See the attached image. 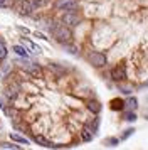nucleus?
I'll return each instance as SVG.
<instances>
[{
    "label": "nucleus",
    "mask_w": 148,
    "mask_h": 150,
    "mask_svg": "<svg viewBox=\"0 0 148 150\" xmlns=\"http://www.w3.org/2000/svg\"><path fill=\"white\" fill-rule=\"evenodd\" d=\"M51 32L56 37V41L59 42V44H62V46H66V44H69V42L73 41V34H71V30H69L67 25H57L56 24Z\"/></svg>",
    "instance_id": "obj_1"
},
{
    "label": "nucleus",
    "mask_w": 148,
    "mask_h": 150,
    "mask_svg": "<svg viewBox=\"0 0 148 150\" xmlns=\"http://www.w3.org/2000/svg\"><path fill=\"white\" fill-rule=\"evenodd\" d=\"M87 61L91 62L94 68H103L106 64V56L103 52H98V51H91L87 54Z\"/></svg>",
    "instance_id": "obj_2"
},
{
    "label": "nucleus",
    "mask_w": 148,
    "mask_h": 150,
    "mask_svg": "<svg viewBox=\"0 0 148 150\" xmlns=\"http://www.w3.org/2000/svg\"><path fill=\"white\" fill-rule=\"evenodd\" d=\"M79 22H81V17L74 10H69V12H66V14L62 15V24L67 25V27H76Z\"/></svg>",
    "instance_id": "obj_3"
},
{
    "label": "nucleus",
    "mask_w": 148,
    "mask_h": 150,
    "mask_svg": "<svg viewBox=\"0 0 148 150\" xmlns=\"http://www.w3.org/2000/svg\"><path fill=\"white\" fill-rule=\"evenodd\" d=\"M56 8H59V10H76L78 8V0H56Z\"/></svg>",
    "instance_id": "obj_4"
},
{
    "label": "nucleus",
    "mask_w": 148,
    "mask_h": 150,
    "mask_svg": "<svg viewBox=\"0 0 148 150\" xmlns=\"http://www.w3.org/2000/svg\"><path fill=\"white\" fill-rule=\"evenodd\" d=\"M34 10H37V8L34 7V4L30 0H22V2H20V15L30 17V15L34 14Z\"/></svg>",
    "instance_id": "obj_5"
},
{
    "label": "nucleus",
    "mask_w": 148,
    "mask_h": 150,
    "mask_svg": "<svg viewBox=\"0 0 148 150\" xmlns=\"http://www.w3.org/2000/svg\"><path fill=\"white\" fill-rule=\"evenodd\" d=\"M22 68L25 69L29 74L35 76V78H40V74H42L40 66H39V64H35V62H24V64H22Z\"/></svg>",
    "instance_id": "obj_6"
},
{
    "label": "nucleus",
    "mask_w": 148,
    "mask_h": 150,
    "mask_svg": "<svg viewBox=\"0 0 148 150\" xmlns=\"http://www.w3.org/2000/svg\"><path fill=\"white\" fill-rule=\"evenodd\" d=\"M111 78H113L114 81H123L125 78H126V68L120 64V66H116V68L111 71Z\"/></svg>",
    "instance_id": "obj_7"
},
{
    "label": "nucleus",
    "mask_w": 148,
    "mask_h": 150,
    "mask_svg": "<svg viewBox=\"0 0 148 150\" xmlns=\"http://www.w3.org/2000/svg\"><path fill=\"white\" fill-rule=\"evenodd\" d=\"M34 140H35V143H39L40 147H46V149H57L59 147V145H56L54 142H51V140H47V138H44V137H40V135H35Z\"/></svg>",
    "instance_id": "obj_8"
},
{
    "label": "nucleus",
    "mask_w": 148,
    "mask_h": 150,
    "mask_svg": "<svg viewBox=\"0 0 148 150\" xmlns=\"http://www.w3.org/2000/svg\"><path fill=\"white\" fill-rule=\"evenodd\" d=\"M22 44H24V47H25L29 52H32V54H39V52H40L39 46H37V44H34L32 41H29V39H25V37H22Z\"/></svg>",
    "instance_id": "obj_9"
},
{
    "label": "nucleus",
    "mask_w": 148,
    "mask_h": 150,
    "mask_svg": "<svg viewBox=\"0 0 148 150\" xmlns=\"http://www.w3.org/2000/svg\"><path fill=\"white\" fill-rule=\"evenodd\" d=\"M81 137H82V140H84V142H91V140H93V137H94L93 128H91L89 125H86V127L82 128V132H81Z\"/></svg>",
    "instance_id": "obj_10"
},
{
    "label": "nucleus",
    "mask_w": 148,
    "mask_h": 150,
    "mask_svg": "<svg viewBox=\"0 0 148 150\" xmlns=\"http://www.w3.org/2000/svg\"><path fill=\"white\" fill-rule=\"evenodd\" d=\"M17 95H19V88H17L15 84H12V86H7V88H5V96L8 98V100H15V98H17Z\"/></svg>",
    "instance_id": "obj_11"
},
{
    "label": "nucleus",
    "mask_w": 148,
    "mask_h": 150,
    "mask_svg": "<svg viewBox=\"0 0 148 150\" xmlns=\"http://www.w3.org/2000/svg\"><path fill=\"white\" fill-rule=\"evenodd\" d=\"M13 52H15V56H19V57H22V59H25L27 56H29V51H27L24 46H13Z\"/></svg>",
    "instance_id": "obj_12"
},
{
    "label": "nucleus",
    "mask_w": 148,
    "mask_h": 150,
    "mask_svg": "<svg viewBox=\"0 0 148 150\" xmlns=\"http://www.w3.org/2000/svg\"><path fill=\"white\" fill-rule=\"evenodd\" d=\"M109 106H111V110H114V111H120V110L125 108V101L123 100H111V103H109Z\"/></svg>",
    "instance_id": "obj_13"
},
{
    "label": "nucleus",
    "mask_w": 148,
    "mask_h": 150,
    "mask_svg": "<svg viewBox=\"0 0 148 150\" xmlns=\"http://www.w3.org/2000/svg\"><path fill=\"white\" fill-rule=\"evenodd\" d=\"M87 110H89V111H93V113H99V111H101L99 101H89V103H87Z\"/></svg>",
    "instance_id": "obj_14"
},
{
    "label": "nucleus",
    "mask_w": 148,
    "mask_h": 150,
    "mask_svg": "<svg viewBox=\"0 0 148 150\" xmlns=\"http://www.w3.org/2000/svg\"><path fill=\"white\" fill-rule=\"evenodd\" d=\"M10 138H12L13 142H17V143H22V145H27V143H29V140H27L25 137H22V135H17V133H10Z\"/></svg>",
    "instance_id": "obj_15"
},
{
    "label": "nucleus",
    "mask_w": 148,
    "mask_h": 150,
    "mask_svg": "<svg viewBox=\"0 0 148 150\" xmlns=\"http://www.w3.org/2000/svg\"><path fill=\"white\" fill-rule=\"evenodd\" d=\"M125 106L130 110H136V106H138V100L136 98H128L126 101H125Z\"/></svg>",
    "instance_id": "obj_16"
},
{
    "label": "nucleus",
    "mask_w": 148,
    "mask_h": 150,
    "mask_svg": "<svg viewBox=\"0 0 148 150\" xmlns=\"http://www.w3.org/2000/svg\"><path fill=\"white\" fill-rule=\"evenodd\" d=\"M0 149H7V150H20V145H13L10 142H2L0 143Z\"/></svg>",
    "instance_id": "obj_17"
},
{
    "label": "nucleus",
    "mask_w": 148,
    "mask_h": 150,
    "mask_svg": "<svg viewBox=\"0 0 148 150\" xmlns=\"http://www.w3.org/2000/svg\"><path fill=\"white\" fill-rule=\"evenodd\" d=\"M7 57V47H5V44L0 41V61H4Z\"/></svg>",
    "instance_id": "obj_18"
},
{
    "label": "nucleus",
    "mask_w": 148,
    "mask_h": 150,
    "mask_svg": "<svg viewBox=\"0 0 148 150\" xmlns=\"http://www.w3.org/2000/svg\"><path fill=\"white\" fill-rule=\"evenodd\" d=\"M64 47H66V51L69 52V54H74V56L78 54V47H76V46H71V42H69V44H66Z\"/></svg>",
    "instance_id": "obj_19"
},
{
    "label": "nucleus",
    "mask_w": 148,
    "mask_h": 150,
    "mask_svg": "<svg viewBox=\"0 0 148 150\" xmlns=\"http://www.w3.org/2000/svg\"><path fill=\"white\" fill-rule=\"evenodd\" d=\"M123 118H125L126 122H135V120H136V115H135L133 111H128V113L123 115Z\"/></svg>",
    "instance_id": "obj_20"
},
{
    "label": "nucleus",
    "mask_w": 148,
    "mask_h": 150,
    "mask_svg": "<svg viewBox=\"0 0 148 150\" xmlns=\"http://www.w3.org/2000/svg\"><path fill=\"white\" fill-rule=\"evenodd\" d=\"M108 145V147H116L118 143H120V140L118 138H106V142H104Z\"/></svg>",
    "instance_id": "obj_21"
},
{
    "label": "nucleus",
    "mask_w": 148,
    "mask_h": 150,
    "mask_svg": "<svg viewBox=\"0 0 148 150\" xmlns=\"http://www.w3.org/2000/svg\"><path fill=\"white\" fill-rule=\"evenodd\" d=\"M12 4H13V0H0V7H2V8L12 7Z\"/></svg>",
    "instance_id": "obj_22"
},
{
    "label": "nucleus",
    "mask_w": 148,
    "mask_h": 150,
    "mask_svg": "<svg viewBox=\"0 0 148 150\" xmlns=\"http://www.w3.org/2000/svg\"><path fill=\"white\" fill-rule=\"evenodd\" d=\"M133 132H135L133 128H128V130H125V133L121 135V140H126V138H128L130 135H133Z\"/></svg>",
    "instance_id": "obj_23"
},
{
    "label": "nucleus",
    "mask_w": 148,
    "mask_h": 150,
    "mask_svg": "<svg viewBox=\"0 0 148 150\" xmlns=\"http://www.w3.org/2000/svg\"><path fill=\"white\" fill-rule=\"evenodd\" d=\"M118 88L121 89V93H125V95H131V88H130V86H118Z\"/></svg>",
    "instance_id": "obj_24"
},
{
    "label": "nucleus",
    "mask_w": 148,
    "mask_h": 150,
    "mask_svg": "<svg viewBox=\"0 0 148 150\" xmlns=\"http://www.w3.org/2000/svg\"><path fill=\"white\" fill-rule=\"evenodd\" d=\"M8 69H10V66H8V64H5V68H2V74L5 76L7 73H8Z\"/></svg>",
    "instance_id": "obj_25"
},
{
    "label": "nucleus",
    "mask_w": 148,
    "mask_h": 150,
    "mask_svg": "<svg viewBox=\"0 0 148 150\" xmlns=\"http://www.w3.org/2000/svg\"><path fill=\"white\" fill-rule=\"evenodd\" d=\"M35 35H37V37H39V39H47L46 35H44V34H40V32H35Z\"/></svg>",
    "instance_id": "obj_26"
},
{
    "label": "nucleus",
    "mask_w": 148,
    "mask_h": 150,
    "mask_svg": "<svg viewBox=\"0 0 148 150\" xmlns=\"http://www.w3.org/2000/svg\"><path fill=\"white\" fill-rule=\"evenodd\" d=\"M145 118H147V120H148V110H147V111H145Z\"/></svg>",
    "instance_id": "obj_27"
}]
</instances>
